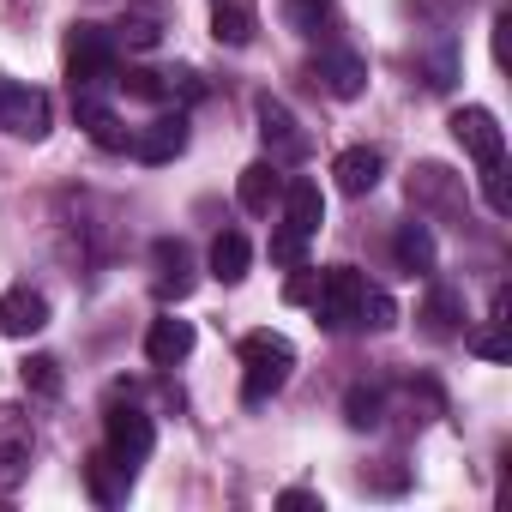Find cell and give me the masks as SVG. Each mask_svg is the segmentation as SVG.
I'll return each mask as SVG.
<instances>
[{"label": "cell", "mask_w": 512, "mask_h": 512, "mask_svg": "<svg viewBox=\"0 0 512 512\" xmlns=\"http://www.w3.org/2000/svg\"><path fill=\"white\" fill-rule=\"evenodd\" d=\"M314 290H320V272H314V266H296V278L284 284L290 302H314Z\"/></svg>", "instance_id": "cell-34"}, {"label": "cell", "mask_w": 512, "mask_h": 512, "mask_svg": "<svg viewBox=\"0 0 512 512\" xmlns=\"http://www.w3.org/2000/svg\"><path fill=\"white\" fill-rule=\"evenodd\" d=\"M356 326H368V332H392L398 326V308H392V296L386 290H362V308H356Z\"/></svg>", "instance_id": "cell-27"}, {"label": "cell", "mask_w": 512, "mask_h": 512, "mask_svg": "<svg viewBox=\"0 0 512 512\" xmlns=\"http://www.w3.org/2000/svg\"><path fill=\"white\" fill-rule=\"evenodd\" d=\"M452 139H458V145H464V157H476L482 169L506 157V133H500L494 109H482V103H470V109H452Z\"/></svg>", "instance_id": "cell-7"}, {"label": "cell", "mask_w": 512, "mask_h": 512, "mask_svg": "<svg viewBox=\"0 0 512 512\" xmlns=\"http://www.w3.org/2000/svg\"><path fill=\"white\" fill-rule=\"evenodd\" d=\"M67 79H73V91H109L121 79V43L103 25H73L67 31Z\"/></svg>", "instance_id": "cell-2"}, {"label": "cell", "mask_w": 512, "mask_h": 512, "mask_svg": "<svg viewBox=\"0 0 512 512\" xmlns=\"http://www.w3.org/2000/svg\"><path fill=\"white\" fill-rule=\"evenodd\" d=\"M392 260H398V272L404 278H434V266H440V247H434V229L428 223H398V235H392Z\"/></svg>", "instance_id": "cell-14"}, {"label": "cell", "mask_w": 512, "mask_h": 512, "mask_svg": "<svg viewBox=\"0 0 512 512\" xmlns=\"http://www.w3.org/2000/svg\"><path fill=\"white\" fill-rule=\"evenodd\" d=\"M181 151H187V115H181V109H175V115H157L151 127L133 133V157L151 163V169H157V163H175Z\"/></svg>", "instance_id": "cell-11"}, {"label": "cell", "mask_w": 512, "mask_h": 512, "mask_svg": "<svg viewBox=\"0 0 512 512\" xmlns=\"http://www.w3.org/2000/svg\"><path fill=\"white\" fill-rule=\"evenodd\" d=\"M452 79H458V43L440 31L434 37V55H428V85L434 91H452Z\"/></svg>", "instance_id": "cell-28"}, {"label": "cell", "mask_w": 512, "mask_h": 512, "mask_svg": "<svg viewBox=\"0 0 512 512\" xmlns=\"http://www.w3.org/2000/svg\"><path fill=\"white\" fill-rule=\"evenodd\" d=\"M151 266H157V296H163V302H181V296L193 290V253H187V241L163 235V241L151 247Z\"/></svg>", "instance_id": "cell-15"}, {"label": "cell", "mask_w": 512, "mask_h": 512, "mask_svg": "<svg viewBox=\"0 0 512 512\" xmlns=\"http://www.w3.org/2000/svg\"><path fill=\"white\" fill-rule=\"evenodd\" d=\"M362 290H368V278H362L356 266H326V272H320V290H314V320H320L326 332H356Z\"/></svg>", "instance_id": "cell-3"}, {"label": "cell", "mask_w": 512, "mask_h": 512, "mask_svg": "<svg viewBox=\"0 0 512 512\" xmlns=\"http://www.w3.org/2000/svg\"><path fill=\"white\" fill-rule=\"evenodd\" d=\"M278 506H284V512H308V506H320V494H308V488H284Z\"/></svg>", "instance_id": "cell-35"}, {"label": "cell", "mask_w": 512, "mask_h": 512, "mask_svg": "<svg viewBox=\"0 0 512 512\" xmlns=\"http://www.w3.org/2000/svg\"><path fill=\"white\" fill-rule=\"evenodd\" d=\"M0 127H7L13 139H43L49 133V97L37 85L0 79Z\"/></svg>", "instance_id": "cell-6"}, {"label": "cell", "mask_w": 512, "mask_h": 512, "mask_svg": "<svg viewBox=\"0 0 512 512\" xmlns=\"http://www.w3.org/2000/svg\"><path fill=\"white\" fill-rule=\"evenodd\" d=\"M482 193H488V211H494V217L512 211V187H506V169H500V163L482 169Z\"/></svg>", "instance_id": "cell-32"}, {"label": "cell", "mask_w": 512, "mask_h": 512, "mask_svg": "<svg viewBox=\"0 0 512 512\" xmlns=\"http://www.w3.org/2000/svg\"><path fill=\"white\" fill-rule=\"evenodd\" d=\"M404 193H410L416 217H464V205H470L464 199V175H452L446 163H416Z\"/></svg>", "instance_id": "cell-4"}, {"label": "cell", "mask_w": 512, "mask_h": 512, "mask_svg": "<svg viewBox=\"0 0 512 512\" xmlns=\"http://www.w3.org/2000/svg\"><path fill=\"white\" fill-rule=\"evenodd\" d=\"M73 115H79V127L91 133V145L97 151H133V133H127V121L103 103V91H73Z\"/></svg>", "instance_id": "cell-8"}, {"label": "cell", "mask_w": 512, "mask_h": 512, "mask_svg": "<svg viewBox=\"0 0 512 512\" xmlns=\"http://www.w3.org/2000/svg\"><path fill=\"white\" fill-rule=\"evenodd\" d=\"M241 398L247 404H266L272 392H284V380H290V368H296V350H290V338L284 332H247L241 338Z\"/></svg>", "instance_id": "cell-1"}, {"label": "cell", "mask_w": 512, "mask_h": 512, "mask_svg": "<svg viewBox=\"0 0 512 512\" xmlns=\"http://www.w3.org/2000/svg\"><path fill=\"white\" fill-rule=\"evenodd\" d=\"M272 260H278V266H290V272H296V266H308V235L284 223V229L272 235Z\"/></svg>", "instance_id": "cell-30"}, {"label": "cell", "mask_w": 512, "mask_h": 512, "mask_svg": "<svg viewBox=\"0 0 512 512\" xmlns=\"http://www.w3.org/2000/svg\"><path fill=\"white\" fill-rule=\"evenodd\" d=\"M488 326H494V332L470 338V350H476L482 362H506V356H512V344H506V326H500V320H488Z\"/></svg>", "instance_id": "cell-33"}, {"label": "cell", "mask_w": 512, "mask_h": 512, "mask_svg": "<svg viewBox=\"0 0 512 512\" xmlns=\"http://www.w3.org/2000/svg\"><path fill=\"white\" fill-rule=\"evenodd\" d=\"M163 25H169V13L163 7H127L121 13V25L109 31L115 43H127V49H157L163 43Z\"/></svg>", "instance_id": "cell-22"}, {"label": "cell", "mask_w": 512, "mask_h": 512, "mask_svg": "<svg viewBox=\"0 0 512 512\" xmlns=\"http://www.w3.org/2000/svg\"><path fill=\"white\" fill-rule=\"evenodd\" d=\"M416 320H422V338L452 344V338H464V296L452 284H428V302L416 308Z\"/></svg>", "instance_id": "cell-12"}, {"label": "cell", "mask_w": 512, "mask_h": 512, "mask_svg": "<svg viewBox=\"0 0 512 512\" xmlns=\"http://www.w3.org/2000/svg\"><path fill=\"white\" fill-rule=\"evenodd\" d=\"M85 488H91V500H97V506H121V500H127V488H133V464H121V458L103 446V452H91V458H85Z\"/></svg>", "instance_id": "cell-17"}, {"label": "cell", "mask_w": 512, "mask_h": 512, "mask_svg": "<svg viewBox=\"0 0 512 512\" xmlns=\"http://www.w3.org/2000/svg\"><path fill=\"white\" fill-rule=\"evenodd\" d=\"M19 380H25V392H37V398H61V362H55V356H25V362H19Z\"/></svg>", "instance_id": "cell-26"}, {"label": "cell", "mask_w": 512, "mask_h": 512, "mask_svg": "<svg viewBox=\"0 0 512 512\" xmlns=\"http://www.w3.org/2000/svg\"><path fill=\"white\" fill-rule=\"evenodd\" d=\"M278 193H284V163H272V157L247 163L241 181H235V199H241V211H253V217H266V211L278 205Z\"/></svg>", "instance_id": "cell-16"}, {"label": "cell", "mask_w": 512, "mask_h": 512, "mask_svg": "<svg viewBox=\"0 0 512 512\" xmlns=\"http://www.w3.org/2000/svg\"><path fill=\"white\" fill-rule=\"evenodd\" d=\"M247 266H253L247 235H241V229H223V235L211 241V278H217V284H241V278H247Z\"/></svg>", "instance_id": "cell-21"}, {"label": "cell", "mask_w": 512, "mask_h": 512, "mask_svg": "<svg viewBox=\"0 0 512 512\" xmlns=\"http://www.w3.org/2000/svg\"><path fill=\"white\" fill-rule=\"evenodd\" d=\"M151 446H157V422L145 416V410H133V404H121V410H109V452L121 458V464H145L151 458Z\"/></svg>", "instance_id": "cell-9"}, {"label": "cell", "mask_w": 512, "mask_h": 512, "mask_svg": "<svg viewBox=\"0 0 512 512\" xmlns=\"http://www.w3.org/2000/svg\"><path fill=\"white\" fill-rule=\"evenodd\" d=\"M314 79H326V91H332L338 103H356V97L368 91V61H362L356 49L332 43V49H320V61H314Z\"/></svg>", "instance_id": "cell-10"}, {"label": "cell", "mask_w": 512, "mask_h": 512, "mask_svg": "<svg viewBox=\"0 0 512 512\" xmlns=\"http://www.w3.org/2000/svg\"><path fill=\"white\" fill-rule=\"evenodd\" d=\"M145 356H151V368H175V362H187V356H193V320H175V314L151 320V332H145Z\"/></svg>", "instance_id": "cell-20"}, {"label": "cell", "mask_w": 512, "mask_h": 512, "mask_svg": "<svg viewBox=\"0 0 512 512\" xmlns=\"http://www.w3.org/2000/svg\"><path fill=\"white\" fill-rule=\"evenodd\" d=\"M49 326V296L31 290V284H13L7 296H0V332L7 338H37Z\"/></svg>", "instance_id": "cell-13"}, {"label": "cell", "mask_w": 512, "mask_h": 512, "mask_svg": "<svg viewBox=\"0 0 512 512\" xmlns=\"http://www.w3.org/2000/svg\"><path fill=\"white\" fill-rule=\"evenodd\" d=\"M284 223L290 229H302V235H320V223H326V193H320V181H308V175H296V181H284Z\"/></svg>", "instance_id": "cell-19"}, {"label": "cell", "mask_w": 512, "mask_h": 512, "mask_svg": "<svg viewBox=\"0 0 512 512\" xmlns=\"http://www.w3.org/2000/svg\"><path fill=\"white\" fill-rule=\"evenodd\" d=\"M211 37L229 43V49H247L253 43V7H241V0H217L211 13Z\"/></svg>", "instance_id": "cell-24"}, {"label": "cell", "mask_w": 512, "mask_h": 512, "mask_svg": "<svg viewBox=\"0 0 512 512\" xmlns=\"http://www.w3.org/2000/svg\"><path fill=\"white\" fill-rule=\"evenodd\" d=\"M344 422H350L356 434L380 428V422H386V392H380V386H350V392H344Z\"/></svg>", "instance_id": "cell-25"}, {"label": "cell", "mask_w": 512, "mask_h": 512, "mask_svg": "<svg viewBox=\"0 0 512 512\" xmlns=\"http://www.w3.org/2000/svg\"><path fill=\"white\" fill-rule=\"evenodd\" d=\"M31 470V440H0V488H19Z\"/></svg>", "instance_id": "cell-29"}, {"label": "cell", "mask_w": 512, "mask_h": 512, "mask_svg": "<svg viewBox=\"0 0 512 512\" xmlns=\"http://www.w3.org/2000/svg\"><path fill=\"white\" fill-rule=\"evenodd\" d=\"M332 175H338V187H344L350 199H362V193H374V187H380V175H386V157H380L374 145H350V151H338Z\"/></svg>", "instance_id": "cell-18"}, {"label": "cell", "mask_w": 512, "mask_h": 512, "mask_svg": "<svg viewBox=\"0 0 512 512\" xmlns=\"http://www.w3.org/2000/svg\"><path fill=\"white\" fill-rule=\"evenodd\" d=\"M284 25L296 37H332L338 13H332V0H284Z\"/></svg>", "instance_id": "cell-23"}, {"label": "cell", "mask_w": 512, "mask_h": 512, "mask_svg": "<svg viewBox=\"0 0 512 512\" xmlns=\"http://www.w3.org/2000/svg\"><path fill=\"white\" fill-rule=\"evenodd\" d=\"M199 97H205V79H199L193 67L163 73V103H199Z\"/></svg>", "instance_id": "cell-31"}, {"label": "cell", "mask_w": 512, "mask_h": 512, "mask_svg": "<svg viewBox=\"0 0 512 512\" xmlns=\"http://www.w3.org/2000/svg\"><path fill=\"white\" fill-rule=\"evenodd\" d=\"M253 115H260V139H266V157L272 163H302L308 157V133H302V121L290 115L284 97L260 91V97H253Z\"/></svg>", "instance_id": "cell-5"}]
</instances>
